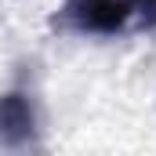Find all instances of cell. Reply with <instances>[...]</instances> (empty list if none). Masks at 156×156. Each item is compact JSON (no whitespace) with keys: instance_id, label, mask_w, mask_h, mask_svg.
Masks as SVG:
<instances>
[{"instance_id":"cell-1","label":"cell","mask_w":156,"mask_h":156,"mask_svg":"<svg viewBox=\"0 0 156 156\" xmlns=\"http://www.w3.org/2000/svg\"><path fill=\"white\" fill-rule=\"evenodd\" d=\"M73 37H131L156 29V0H62L55 22Z\"/></svg>"},{"instance_id":"cell-2","label":"cell","mask_w":156,"mask_h":156,"mask_svg":"<svg viewBox=\"0 0 156 156\" xmlns=\"http://www.w3.org/2000/svg\"><path fill=\"white\" fill-rule=\"evenodd\" d=\"M40 134V113L37 102L26 87H11L0 94V145L7 149H26L37 145Z\"/></svg>"}]
</instances>
